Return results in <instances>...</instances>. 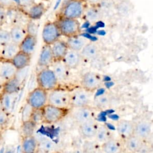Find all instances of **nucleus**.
<instances>
[{
    "label": "nucleus",
    "instance_id": "obj_1",
    "mask_svg": "<svg viewBox=\"0 0 153 153\" xmlns=\"http://www.w3.org/2000/svg\"><path fill=\"white\" fill-rule=\"evenodd\" d=\"M85 0H68L61 8L58 16L77 19L83 16L86 9Z\"/></svg>",
    "mask_w": 153,
    "mask_h": 153
},
{
    "label": "nucleus",
    "instance_id": "obj_2",
    "mask_svg": "<svg viewBox=\"0 0 153 153\" xmlns=\"http://www.w3.org/2000/svg\"><path fill=\"white\" fill-rule=\"evenodd\" d=\"M44 124H55L65 120L71 112V108H62L47 104L42 108Z\"/></svg>",
    "mask_w": 153,
    "mask_h": 153
},
{
    "label": "nucleus",
    "instance_id": "obj_3",
    "mask_svg": "<svg viewBox=\"0 0 153 153\" xmlns=\"http://www.w3.org/2000/svg\"><path fill=\"white\" fill-rule=\"evenodd\" d=\"M37 87L47 91L59 87V81L56 76L53 70L50 68H42L36 76Z\"/></svg>",
    "mask_w": 153,
    "mask_h": 153
},
{
    "label": "nucleus",
    "instance_id": "obj_4",
    "mask_svg": "<svg viewBox=\"0 0 153 153\" xmlns=\"http://www.w3.org/2000/svg\"><path fill=\"white\" fill-rule=\"evenodd\" d=\"M62 36L67 38L79 35L81 27L78 20L58 16L55 20Z\"/></svg>",
    "mask_w": 153,
    "mask_h": 153
},
{
    "label": "nucleus",
    "instance_id": "obj_5",
    "mask_svg": "<svg viewBox=\"0 0 153 153\" xmlns=\"http://www.w3.org/2000/svg\"><path fill=\"white\" fill-rule=\"evenodd\" d=\"M48 104L62 108H71V91L59 87L48 91Z\"/></svg>",
    "mask_w": 153,
    "mask_h": 153
},
{
    "label": "nucleus",
    "instance_id": "obj_6",
    "mask_svg": "<svg viewBox=\"0 0 153 153\" xmlns=\"http://www.w3.org/2000/svg\"><path fill=\"white\" fill-rule=\"evenodd\" d=\"M48 91L36 87L30 91L26 98V103L32 109H42L48 104Z\"/></svg>",
    "mask_w": 153,
    "mask_h": 153
},
{
    "label": "nucleus",
    "instance_id": "obj_7",
    "mask_svg": "<svg viewBox=\"0 0 153 153\" xmlns=\"http://www.w3.org/2000/svg\"><path fill=\"white\" fill-rule=\"evenodd\" d=\"M93 100V92L81 87L71 91V108L91 106Z\"/></svg>",
    "mask_w": 153,
    "mask_h": 153
},
{
    "label": "nucleus",
    "instance_id": "obj_8",
    "mask_svg": "<svg viewBox=\"0 0 153 153\" xmlns=\"http://www.w3.org/2000/svg\"><path fill=\"white\" fill-rule=\"evenodd\" d=\"M70 116L78 126L94 119V108L91 106L71 108Z\"/></svg>",
    "mask_w": 153,
    "mask_h": 153
},
{
    "label": "nucleus",
    "instance_id": "obj_9",
    "mask_svg": "<svg viewBox=\"0 0 153 153\" xmlns=\"http://www.w3.org/2000/svg\"><path fill=\"white\" fill-rule=\"evenodd\" d=\"M62 36L59 29L55 21H48L43 26L42 39L44 44L51 45Z\"/></svg>",
    "mask_w": 153,
    "mask_h": 153
},
{
    "label": "nucleus",
    "instance_id": "obj_10",
    "mask_svg": "<svg viewBox=\"0 0 153 153\" xmlns=\"http://www.w3.org/2000/svg\"><path fill=\"white\" fill-rule=\"evenodd\" d=\"M101 83L100 76L93 72H87L81 77L80 81V87L89 91L93 92L99 89Z\"/></svg>",
    "mask_w": 153,
    "mask_h": 153
},
{
    "label": "nucleus",
    "instance_id": "obj_11",
    "mask_svg": "<svg viewBox=\"0 0 153 153\" xmlns=\"http://www.w3.org/2000/svg\"><path fill=\"white\" fill-rule=\"evenodd\" d=\"M152 126L151 123L145 119L139 120L134 122V135L143 140H146L151 135Z\"/></svg>",
    "mask_w": 153,
    "mask_h": 153
},
{
    "label": "nucleus",
    "instance_id": "obj_12",
    "mask_svg": "<svg viewBox=\"0 0 153 153\" xmlns=\"http://www.w3.org/2000/svg\"><path fill=\"white\" fill-rule=\"evenodd\" d=\"M54 62V57L51 45L44 44L38 56L37 61L38 66L42 68H50Z\"/></svg>",
    "mask_w": 153,
    "mask_h": 153
},
{
    "label": "nucleus",
    "instance_id": "obj_13",
    "mask_svg": "<svg viewBox=\"0 0 153 153\" xmlns=\"http://www.w3.org/2000/svg\"><path fill=\"white\" fill-rule=\"evenodd\" d=\"M99 124L94 119L78 126L80 135L85 139H94Z\"/></svg>",
    "mask_w": 153,
    "mask_h": 153
},
{
    "label": "nucleus",
    "instance_id": "obj_14",
    "mask_svg": "<svg viewBox=\"0 0 153 153\" xmlns=\"http://www.w3.org/2000/svg\"><path fill=\"white\" fill-rule=\"evenodd\" d=\"M134 122L128 120H121L117 124V131L123 140L134 134Z\"/></svg>",
    "mask_w": 153,
    "mask_h": 153
},
{
    "label": "nucleus",
    "instance_id": "obj_15",
    "mask_svg": "<svg viewBox=\"0 0 153 153\" xmlns=\"http://www.w3.org/2000/svg\"><path fill=\"white\" fill-rule=\"evenodd\" d=\"M20 148L22 153H38L39 152L38 140L34 135L23 137Z\"/></svg>",
    "mask_w": 153,
    "mask_h": 153
},
{
    "label": "nucleus",
    "instance_id": "obj_16",
    "mask_svg": "<svg viewBox=\"0 0 153 153\" xmlns=\"http://www.w3.org/2000/svg\"><path fill=\"white\" fill-rule=\"evenodd\" d=\"M22 83V79L17 74L14 77L3 82V94H17L21 88Z\"/></svg>",
    "mask_w": 153,
    "mask_h": 153
},
{
    "label": "nucleus",
    "instance_id": "obj_17",
    "mask_svg": "<svg viewBox=\"0 0 153 153\" xmlns=\"http://www.w3.org/2000/svg\"><path fill=\"white\" fill-rule=\"evenodd\" d=\"M26 15L27 17L33 20L40 19L46 11V7L42 2H35L30 6L25 8Z\"/></svg>",
    "mask_w": 153,
    "mask_h": 153
},
{
    "label": "nucleus",
    "instance_id": "obj_18",
    "mask_svg": "<svg viewBox=\"0 0 153 153\" xmlns=\"http://www.w3.org/2000/svg\"><path fill=\"white\" fill-rule=\"evenodd\" d=\"M51 47L54 62L63 60L69 50L66 41L60 39L53 43Z\"/></svg>",
    "mask_w": 153,
    "mask_h": 153
},
{
    "label": "nucleus",
    "instance_id": "obj_19",
    "mask_svg": "<svg viewBox=\"0 0 153 153\" xmlns=\"http://www.w3.org/2000/svg\"><path fill=\"white\" fill-rule=\"evenodd\" d=\"M18 71L10 61H0V79H2V82L16 76Z\"/></svg>",
    "mask_w": 153,
    "mask_h": 153
},
{
    "label": "nucleus",
    "instance_id": "obj_20",
    "mask_svg": "<svg viewBox=\"0 0 153 153\" xmlns=\"http://www.w3.org/2000/svg\"><path fill=\"white\" fill-rule=\"evenodd\" d=\"M82 59V58L79 52L69 49L62 61L68 68L71 70L76 69L80 65Z\"/></svg>",
    "mask_w": 153,
    "mask_h": 153
},
{
    "label": "nucleus",
    "instance_id": "obj_21",
    "mask_svg": "<svg viewBox=\"0 0 153 153\" xmlns=\"http://www.w3.org/2000/svg\"><path fill=\"white\" fill-rule=\"evenodd\" d=\"M31 56L26 53L19 51L10 62L18 71H22L30 66Z\"/></svg>",
    "mask_w": 153,
    "mask_h": 153
},
{
    "label": "nucleus",
    "instance_id": "obj_22",
    "mask_svg": "<svg viewBox=\"0 0 153 153\" xmlns=\"http://www.w3.org/2000/svg\"><path fill=\"white\" fill-rule=\"evenodd\" d=\"M37 36L27 34L23 40L19 44L20 51L32 56L37 45Z\"/></svg>",
    "mask_w": 153,
    "mask_h": 153
},
{
    "label": "nucleus",
    "instance_id": "obj_23",
    "mask_svg": "<svg viewBox=\"0 0 153 153\" xmlns=\"http://www.w3.org/2000/svg\"><path fill=\"white\" fill-rule=\"evenodd\" d=\"M144 142L133 134L124 140V147L128 153H138Z\"/></svg>",
    "mask_w": 153,
    "mask_h": 153
},
{
    "label": "nucleus",
    "instance_id": "obj_24",
    "mask_svg": "<svg viewBox=\"0 0 153 153\" xmlns=\"http://www.w3.org/2000/svg\"><path fill=\"white\" fill-rule=\"evenodd\" d=\"M89 39L86 36L78 35L67 38L66 43L69 49L81 52L83 48L89 42Z\"/></svg>",
    "mask_w": 153,
    "mask_h": 153
},
{
    "label": "nucleus",
    "instance_id": "obj_25",
    "mask_svg": "<svg viewBox=\"0 0 153 153\" xmlns=\"http://www.w3.org/2000/svg\"><path fill=\"white\" fill-rule=\"evenodd\" d=\"M51 69L53 70L59 82L68 79L69 74V69L62 60L54 62Z\"/></svg>",
    "mask_w": 153,
    "mask_h": 153
},
{
    "label": "nucleus",
    "instance_id": "obj_26",
    "mask_svg": "<svg viewBox=\"0 0 153 153\" xmlns=\"http://www.w3.org/2000/svg\"><path fill=\"white\" fill-rule=\"evenodd\" d=\"M19 51V45L11 41L2 47L1 56L3 60L10 61Z\"/></svg>",
    "mask_w": 153,
    "mask_h": 153
},
{
    "label": "nucleus",
    "instance_id": "obj_27",
    "mask_svg": "<svg viewBox=\"0 0 153 153\" xmlns=\"http://www.w3.org/2000/svg\"><path fill=\"white\" fill-rule=\"evenodd\" d=\"M123 148L120 142L112 137L101 145L103 153H121Z\"/></svg>",
    "mask_w": 153,
    "mask_h": 153
},
{
    "label": "nucleus",
    "instance_id": "obj_28",
    "mask_svg": "<svg viewBox=\"0 0 153 153\" xmlns=\"http://www.w3.org/2000/svg\"><path fill=\"white\" fill-rule=\"evenodd\" d=\"M11 41L19 45L27 35L26 28L20 25H14L9 30Z\"/></svg>",
    "mask_w": 153,
    "mask_h": 153
},
{
    "label": "nucleus",
    "instance_id": "obj_29",
    "mask_svg": "<svg viewBox=\"0 0 153 153\" xmlns=\"http://www.w3.org/2000/svg\"><path fill=\"white\" fill-rule=\"evenodd\" d=\"M39 151L42 153H58L57 144L48 138H43L38 140Z\"/></svg>",
    "mask_w": 153,
    "mask_h": 153
},
{
    "label": "nucleus",
    "instance_id": "obj_30",
    "mask_svg": "<svg viewBox=\"0 0 153 153\" xmlns=\"http://www.w3.org/2000/svg\"><path fill=\"white\" fill-rule=\"evenodd\" d=\"M17 94H3L0 98L3 110L11 114L13 111Z\"/></svg>",
    "mask_w": 153,
    "mask_h": 153
},
{
    "label": "nucleus",
    "instance_id": "obj_31",
    "mask_svg": "<svg viewBox=\"0 0 153 153\" xmlns=\"http://www.w3.org/2000/svg\"><path fill=\"white\" fill-rule=\"evenodd\" d=\"M93 103L96 109L104 110L109 108L111 103V99L110 96L104 92L95 96Z\"/></svg>",
    "mask_w": 153,
    "mask_h": 153
},
{
    "label": "nucleus",
    "instance_id": "obj_32",
    "mask_svg": "<svg viewBox=\"0 0 153 153\" xmlns=\"http://www.w3.org/2000/svg\"><path fill=\"white\" fill-rule=\"evenodd\" d=\"M99 50L97 46L92 42H88L81 50L80 54L84 59L93 60L96 58L98 55Z\"/></svg>",
    "mask_w": 153,
    "mask_h": 153
},
{
    "label": "nucleus",
    "instance_id": "obj_33",
    "mask_svg": "<svg viewBox=\"0 0 153 153\" xmlns=\"http://www.w3.org/2000/svg\"><path fill=\"white\" fill-rule=\"evenodd\" d=\"M111 138L110 131L105 124H99L94 137L95 140L99 143L103 144Z\"/></svg>",
    "mask_w": 153,
    "mask_h": 153
},
{
    "label": "nucleus",
    "instance_id": "obj_34",
    "mask_svg": "<svg viewBox=\"0 0 153 153\" xmlns=\"http://www.w3.org/2000/svg\"><path fill=\"white\" fill-rule=\"evenodd\" d=\"M36 127V125L30 120L22 121L20 127L22 137L33 136Z\"/></svg>",
    "mask_w": 153,
    "mask_h": 153
},
{
    "label": "nucleus",
    "instance_id": "obj_35",
    "mask_svg": "<svg viewBox=\"0 0 153 153\" xmlns=\"http://www.w3.org/2000/svg\"><path fill=\"white\" fill-rule=\"evenodd\" d=\"M83 17H84L86 22L88 23H90L91 22H95L96 23L99 20L100 17V13L99 11L94 7H89L88 8H86L84 13L83 14Z\"/></svg>",
    "mask_w": 153,
    "mask_h": 153
},
{
    "label": "nucleus",
    "instance_id": "obj_36",
    "mask_svg": "<svg viewBox=\"0 0 153 153\" xmlns=\"http://www.w3.org/2000/svg\"><path fill=\"white\" fill-rule=\"evenodd\" d=\"M29 120L34 123L36 126L41 124H44L42 109H33Z\"/></svg>",
    "mask_w": 153,
    "mask_h": 153
},
{
    "label": "nucleus",
    "instance_id": "obj_37",
    "mask_svg": "<svg viewBox=\"0 0 153 153\" xmlns=\"http://www.w3.org/2000/svg\"><path fill=\"white\" fill-rule=\"evenodd\" d=\"M36 21V20L29 19V20L27 22L25 27L27 32V34H30L37 36L39 26Z\"/></svg>",
    "mask_w": 153,
    "mask_h": 153
},
{
    "label": "nucleus",
    "instance_id": "obj_38",
    "mask_svg": "<svg viewBox=\"0 0 153 153\" xmlns=\"http://www.w3.org/2000/svg\"><path fill=\"white\" fill-rule=\"evenodd\" d=\"M11 42L10 31L0 29V45L2 47Z\"/></svg>",
    "mask_w": 153,
    "mask_h": 153
},
{
    "label": "nucleus",
    "instance_id": "obj_39",
    "mask_svg": "<svg viewBox=\"0 0 153 153\" xmlns=\"http://www.w3.org/2000/svg\"><path fill=\"white\" fill-rule=\"evenodd\" d=\"M10 115L5 111L2 110L0 112V128L4 130L7 126L10 120Z\"/></svg>",
    "mask_w": 153,
    "mask_h": 153
},
{
    "label": "nucleus",
    "instance_id": "obj_40",
    "mask_svg": "<svg viewBox=\"0 0 153 153\" xmlns=\"http://www.w3.org/2000/svg\"><path fill=\"white\" fill-rule=\"evenodd\" d=\"M17 5V0H0V7L5 9L13 8Z\"/></svg>",
    "mask_w": 153,
    "mask_h": 153
},
{
    "label": "nucleus",
    "instance_id": "obj_41",
    "mask_svg": "<svg viewBox=\"0 0 153 153\" xmlns=\"http://www.w3.org/2000/svg\"><path fill=\"white\" fill-rule=\"evenodd\" d=\"M35 2V0H17L18 5L23 8H27Z\"/></svg>",
    "mask_w": 153,
    "mask_h": 153
},
{
    "label": "nucleus",
    "instance_id": "obj_42",
    "mask_svg": "<svg viewBox=\"0 0 153 153\" xmlns=\"http://www.w3.org/2000/svg\"><path fill=\"white\" fill-rule=\"evenodd\" d=\"M7 19L6 9L0 7V29L4 25Z\"/></svg>",
    "mask_w": 153,
    "mask_h": 153
},
{
    "label": "nucleus",
    "instance_id": "obj_43",
    "mask_svg": "<svg viewBox=\"0 0 153 153\" xmlns=\"http://www.w3.org/2000/svg\"><path fill=\"white\" fill-rule=\"evenodd\" d=\"M151 149H152L151 146L149 144H148V143L145 141L140 151L138 152V153H150L151 151Z\"/></svg>",
    "mask_w": 153,
    "mask_h": 153
},
{
    "label": "nucleus",
    "instance_id": "obj_44",
    "mask_svg": "<svg viewBox=\"0 0 153 153\" xmlns=\"http://www.w3.org/2000/svg\"><path fill=\"white\" fill-rule=\"evenodd\" d=\"M85 1L91 5H96L100 2L102 0H85Z\"/></svg>",
    "mask_w": 153,
    "mask_h": 153
},
{
    "label": "nucleus",
    "instance_id": "obj_45",
    "mask_svg": "<svg viewBox=\"0 0 153 153\" xmlns=\"http://www.w3.org/2000/svg\"><path fill=\"white\" fill-rule=\"evenodd\" d=\"M2 83L3 82L0 81V98L3 94V90H2Z\"/></svg>",
    "mask_w": 153,
    "mask_h": 153
},
{
    "label": "nucleus",
    "instance_id": "obj_46",
    "mask_svg": "<svg viewBox=\"0 0 153 153\" xmlns=\"http://www.w3.org/2000/svg\"><path fill=\"white\" fill-rule=\"evenodd\" d=\"M105 85L107 87H111V86H112L114 85V82H111V81H108L107 82H106L105 84Z\"/></svg>",
    "mask_w": 153,
    "mask_h": 153
},
{
    "label": "nucleus",
    "instance_id": "obj_47",
    "mask_svg": "<svg viewBox=\"0 0 153 153\" xmlns=\"http://www.w3.org/2000/svg\"><path fill=\"white\" fill-rule=\"evenodd\" d=\"M103 80L105 81H110L111 77H109V76H105L103 79Z\"/></svg>",
    "mask_w": 153,
    "mask_h": 153
},
{
    "label": "nucleus",
    "instance_id": "obj_48",
    "mask_svg": "<svg viewBox=\"0 0 153 153\" xmlns=\"http://www.w3.org/2000/svg\"><path fill=\"white\" fill-rule=\"evenodd\" d=\"M2 139H3V137H2V132H0V147L2 145Z\"/></svg>",
    "mask_w": 153,
    "mask_h": 153
},
{
    "label": "nucleus",
    "instance_id": "obj_49",
    "mask_svg": "<svg viewBox=\"0 0 153 153\" xmlns=\"http://www.w3.org/2000/svg\"><path fill=\"white\" fill-rule=\"evenodd\" d=\"M4 153H14V152L13 151V150H11V149H7L5 152H4Z\"/></svg>",
    "mask_w": 153,
    "mask_h": 153
},
{
    "label": "nucleus",
    "instance_id": "obj_50",
    "mask_svg": "<svg viewBox=\"0 0 153 153\" xmlns=\"http://www.w3.org/2000/svg\"><path fill=\"white\" fill-rule=\"evenodd\" d=\"M3 110V108H2V103H1V100H0V112L1 111Z\"/></svg>",
    "mask_w": 153,
    "mask_h": 153
},
{
    "label": "nucleus",
    "instance_id": "obj_51",
    "mask_svg": "<svg viewBox=\"0 0 153 153\" xmlns=\"http://www.w3.org/2000/svg\"><path fill=\"white\" fill-rule=\"evenodd\" d=\"M62 153H74V152H64Z\"/></svg>",
    "mask_w": 153,
    "mask_h": 153
},
{
    "label": "nucleus",
    "instance_id": "obj_52",
    "mask_svg": "<svg viewBox=\"0 0 153 153\" xmlns=\"http://www.w3.org/2000/svg\"><path fill=\"white\" fill-rule=\"evenodd\" d=\"M43 1H49L50 0H43Z\"/></svg>",
    "mask_w": 153,
    "mask_h": 153
},
{
    "label": "nucleus",
    "instance_id": "obj_53",
    "mask_svg": "<svg viewBox=\"0 0 153 153\" xmlns=\"http://www.w3.org/2000/svg\"><path fill=\"white\" fill-rule=\"evenodd\" d=\"M0 132H2V130H1V128H0Z\"/></svg>",
    "mask_w": 153,
    "mask_h": 153
},
{
    "label": "nucleus",
    "instance_id": "obj_54",
    "mask_svg": "<svg viewBox=\"0 0 153 153\" xmlns=\"http://www.w3.org/2000/svg\"><path fill=\"white\" fill-rule=\"evenodd\" d=\"M38 153H42V152H39V151Z\"/></svg>",
    "mask_w": 153,
    "mask_h": 153
}]
</instances>
